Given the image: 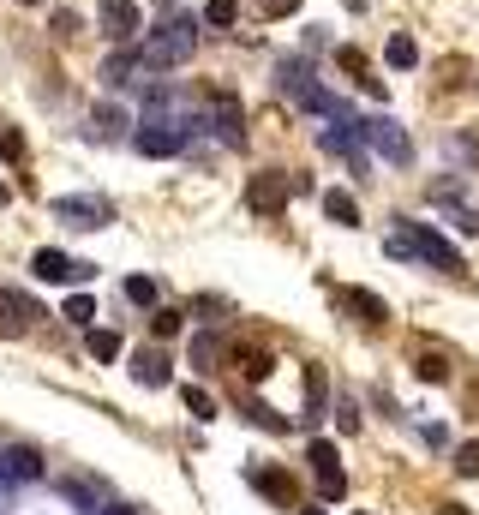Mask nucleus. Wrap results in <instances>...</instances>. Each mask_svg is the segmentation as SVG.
<instances>
[{"mask_svg": "<svg viewBox=\"0 0 479 515\" xmlns=\"http://www.w3.org/2000/svg\"><path fill=\"white\" fill-rule=\"evenodd\" d=\"M192 42H198V24H192V18H168L162 30H150V42L138 48L144 78H150V72H174V66H186V60H192Z\"/></svg>", "mask_w": 479, "mask_h": 515, "instance_id": "nucleus-1", "label": "nucleus"}, {"mask_svg": "<svg viewBox=\"0 0 479 515\" xmlns=\"http://www.w3.org/2000/svg\"><path fill=\"white\" fill-rule=\"evenodd\" d=\"M276 84H282V96H294L300 108H312V114H324V120H348V114H342V102L312 78V66H306V60H282V66H276Z\"/></svg>", "mask_w": 479, "mask_h": 515, "instance_id": "nucleus-2", "label": "nucleus"}, {"mask_svg": "<svg viewBox=\"0 0 479 515\" xmlns=\"http://www.w3.org/2000/svg\"><path fill=\"white\" fill-rule=\"evenodd\" d=\"M48 216L66 222V228H108L114 222V204L96 198V192H66V198H48Z\"/></svg>", "mask_w": 479, "mask_h": 515, "instance_id": "nucleus-3", "label": "nucleus"}, {"mask_svg": "<svg viewBox=\"0 0 479 515\" xmlns=\"http://www.w3.org/2000/svg\"><path fill=\"white\" fill-rule=\"evenodd\" d=\"M186 120H168V114H144V126L132 132V144H138V156H180L186 150Z\"/></svg>", "mask_w": 479, "mask_h": 515, "instance_id": "nucleus-4", "label": "nucleus"}, {"mask_svg": "<svg viewBox=\"0 0 479 515\" xmlns=\"http://www.w3.org/2000/svg\"><path fill=\"white\" fill-rule=\"evenodd\" d=\"M360 138L384 156V162H396V168H408L414 162V144H408V132L390 120V114H372V120H360Z\"/></svg>", "mask_w": 479, "mask_h": 515, "instance_id": "nucleus-5", "label": "nucleus"}, {"mask_svg": "<svg viewBox=\"0 0 479 515\" xmlns=\"http://www.w3.org/2000/svg\"><path fill=\"white\" fill-rule=\"evenodd\" d=\"M294 186H300V180H288V174H252V180H246V210H252V216H276V210H288Z\"/></svg>", "mask_w": 479, "mask_h": 515, "instance_id": "nucleus-6", "label": "nucleus"}, {"mask_svg": "<svg viewBox=\"0 0 479 515\" xmlns=\"http://www.w3.org/2000/svg\"><path fill=\"white\" fill-rule=\"evenodd\" d=\"M408 240H414V252H420L426 264H438L444 276H462V270H468V264H462V252H456L432 222H408Z\"/></svg>", "mask_w": 479, "mask_h": 515, "instance_id": "nucleus-7", "label": "nucleus"}, {"mask_svg": "<svg viewBox=\"0 0 479 515\" xmlns=\"http://www.w3.org/2000/svg\"><path fill=\"white\" fill-rule=\"evenodd\" d=\"M30 276H36V282H90V276H96V264H78V258H66V252H48V246H42V252L30 258Z\"/></svg>", "mask_w": 479, "mask_h": 515, "instance_id": "nucleus-8", "label": "nucleus"}, {"mask_svg": "<svg viewBox=\"0 0 479 515\" xmlns=\"http://www.w3.org/2000/svg\"><path fill=\"white\" fill-rule=\"evenodd\" d=\"M102 30H108L114 42H132V36L144 30V12H138L132 0H102Z\"/></svg>", "mask_w": 479, "mask_h": 515, "instance_id": "nucleus-9", "label": "nucleus"}, {"mask_svg": "<svg viewBox=\"0 0 479 515\" xmlns=\"http://www.w3.org/2000/svg\"><path fill=\"white\" fill-rule=\"evenodd\" d=\"M24 480H42V456L24 450V444L0 450V486H24Z\"/></svg>", "mask_w": 479, "mask_h": 515, "instance_id": "nucleus-10", "label": "nucleus"}, {"mask_svg": "<svg viewBox=\"0 0 479 515\" xmlns=\"http://www.w3.org/2000/svg\"><path fill=\"white\" fill-rule=\"evenodd\" d=\"M336 306L354 312L360 324H390V306H384L378 294H366V288H336Z\"/></svg>", "mask_w": 479, "mask_h": 515, "instance_id": "nucleus-11", "label": "nucleus"}, {"mask_svg": "<svg viewBox=\"0 0 479 515\" xmlns=\"http://www.w3.org/2000/svg\"><path fill=\"white\" fill-rule=\"evenodd\" d=\"M90 138H96V144H114V138H126V108H120V102H102V108H90Z\"/></svg>", "mask_w": 479, "mask_h": 515, "instance_id": "nucleus-12", "label": "nucleus"}, {"mask_svg": "<svg viewBox=\"0 0 479 515\" xmlns=\"http://www.w3.org/2000/svg\"><path fill=\"white\" fill-rule=\"evenodd\" d=\"M216 138L222 144H240L246 138V108L234 96H216Z\"/></svg>", "mask_w": 479, "mask_h": 515, "instance_id": "nucleus-13", "label": "nucleus"}, {"mask_svg": "<svg viewBox=\"0 0 479 515\" xmlns=\"http://www.w3.org/2000/svg\"><path fill=\"white\" fill-rule=\"evenodd\" d=\"M252 486L270 498V504H282V510H294V480L282 474V468H252Z\"/></svg>", "mask_w": 479, "mask_h": 515, "instance_id": "nucleus-14", "label": "nucleus"}, {"mask_svg": "<svg viewBox=\"0 0 479 515\" xmlns=\"http://www.w3.org/2000/svg\"><path fill=\"white\" fill-rule=\"evenodd\" d=\"M42 312H36V300H24V294H12V288H0V324L6 330H30Z\"/></svg>", "mask_w": 479, "mask_h": 515, "instance_id": "nucleus-15", "label": "nucleus"}, {"mask_svg": "<svg viewBox=\"0 0 479 515\" xmlns=\"http://www.w3.org/2000/svg\"><path fill=\"white\" fill-rule=\"evenodd\" d=\"M132 378H138L144 390H162V384H168L174 372H168V360H162V354H150V348H138V354H132Z\"/></svg>", "mask_w": 479, "mask_h": 515, "instance_id": "nucleus-16", "label": "nucleus"}, {"mask_svg": "<svg viewBox=\"0 0 479 515\" xmlns=\"http://www.w3.org/2000/svg\"><path fill=\"white\" fill-rule=\"evenodd\" d=\"M324 216L342 222V228H360V204H354V192H336V186H330V192H324Z\"/></svg>", "mask_w": 479, "mask_h": 515, "instance_id": "nucleus-17", "label": "nucleus"}, {"mask_svg": "<svg viewBox=\"0 0 479 515\" xmlns=\"http://www.w3.org/2000/svg\"><path fill=\"white\" fill-rule=\"evenodd\" d=\"M384 60H390L396 72H408V66H420V48H414V36H390V48H384Z\"/></svg>", "mask_w": 479, "mask_h": 515, "instance_id": "nucleus-18", "label": "nucleus"}, {"mask_svg": "<svg viewBox=\"0 0 479 515\" xmlns=\"http://www.w3.org/2000/svg\"><path fill=\"white\" fill-rule=\"evenodd\" d=\"M306 402H312V420L330 408V384H324V366H306Z\"/></svg>", "mask_w": 479, "mask_h": 515, "instance_id": "nucleus-19", "label": "nucleus"}, {"mask_svg": "<svg viewBox=\"0 0 479 515\" xmlns=\"http://www.w3.org/2000/svg\"><path fill=\"white\" fill-rule=\"evenodd\" d=\"M60 318H66V324H84V330H96V300H90V294H72Z\"/></svg>", "mask_w": 479, "mask_h": 515, "instance_id": "nucleus-20", "label": "nucleus"}, {"mask_svg": "<svg viewBox=\"0 0 479 515\" xmlns=\"http://www.w3.org/2000/svg\"><path fill=\"white\" fill-rule=\"evenodd\" d=\"M306 462H312L318 474H342V456H336V444H324V438H318V444L306 450Z\"/></svg>", "mask_w": 479, "mask_h": 515, "instance_id": "nucleus-21", "label": "nucleus"}, {"mask_svg": "<svg viewBox=\"0 0 479 515\" xmlns=\"http://www.w3.org/2000/svg\"><path fill=\"white\" fill-rule=\"evenodd\" d=\"M240 18V0H204V24H216V30H228Z\"/></svg>", "mask_w": 479, "mask_h": 515, "instance_id": "nucleus-22", "label": "nucleus"}, {"mask_svg": "<svg viewBox=\"0 0 479 515\" xmlns=\"http://www.w3.org/2000/svg\"><path fill=\"white\" fill-rule=\"evenodd\" d=\"M126 300H132V306H150V312H156V282H150V276H126Z\"/></svg>", "mask_w": 479, "mask_h": 515, "instance_id": "nucleus-23", "label": "nucleus"}, {"mask_svg": "<svg viewBox=\"0 0 479 515\" xmlns=\"http://www.w3.org/2000/svg\"><path fill=\"white\" fill-rule=\"evenodd\" d=\"M414 372H420L426 384H444V378H450V360H444V354H420V360H414Z\"/></svg>", "mask_w": 479, "mask_h": 515, "instance_id": "nucleus-24", "label": "nucleus"}, {"mask_svg": "<svg viewBox=\"0 0 479 515\" xmlns=\"http://www.w3.org/2000/svg\"><path fill=\"white\" fill-rule=\"evenodd\" d=\"M90 354L96 360H120V336L114 330H90Z\"/></svg>", "mask_w": 479, "mask_h": 515, "instance_id": "nucleus-25", "label": "nucleus"}, {"mask_svg": "<svg viewBox=\"0 0 479 515\" xmlns=\"http://www.w3.org/2000/svg\"><path fill=\"white\" fill-rule=\"evenodd\" d=\"M186 414H192V420H216V402H210L204 390H192V384H186Z\"/></svg>", "mask_w": 479, "mask_h": 515, "instance_id": "nucleus-26", "label": "nucleus"}, {"mask_svg": "<svg viewBox=\"0 0 479 515\" xmlns=\"http://www.w3.org/2000/svg\"><path fill=\"white\" fill-rule=\"evenodd\" d=\"M150 330H156V336H180V312L156 306V312H150Z\"/></svg>", "mask_w": 479, "mask_h": 515, "instance_id": "nucleus-27", "label": "nucleus"}, {"mask_svg": "<svg viewBox=\"0 0 479 515\" xmlns=\"http://www.w3.org/2000/svg\"><path fill=\"white\" fill-rule=\"evenodd\" d=\"M456 474H462V480H479V444H462V450H456Z\"/></svg>", "mask_w": 479, "mask_h": 515, "instance_id": "nucleus-28", "label": "nucleus"}, {"mask_svg": "<svg viewBox=\"0 0 479 515\" xmlns=\"http://www.w3.org/2000/svg\"><path fill=\"white\" fill-rule=\"evenodd\" d=\"M318 492H324V504H336L348 492V474H318Z\"/></svg>", "mask_w": 479, "mask_h": 515, "instance_id": "nucleus-29", "label": "nucleus"}, {"mask_svg": "<svg viewBox=\"0 0 479 515\" xmlns=\"http://www.w3.org/2000/svg\"><path fill=\"white\" fill-rule=\"evenodd\" d=\"M210 360H216V336H198L192 342V366H210Z\"/></svg>", "mask_w": 479, "mask_h": 515, "instance_id": "nucleus-30", "label": "nucleus"}, {"mask_svg": "<svg viewBox=\"0 0 479 515\" xmlns=\"http://www.w3.org/2000/svg\"><path fill=\"white\" fill-rule=\"evenodd\" d=\"M252 420H258V426H264V432H288V420H282V414H270V408H264V402H258V408H252Z\"/></svg>", "mask_w": 479, "mask_h": 515, "instance_id": "nucleus-31", "label": "nucleus"}, {"mask_svg": "<svg viewBox=\"0 0 479 515\" xmlns=\"http://www.w3.org/2000/svg\"><path fill=\"white\" fill-rule=\"evenodd\" d=\"M336 426H342V432H360V414H354V402H336Z\"/></svg>", "mask_w": 479, "mask_h": 515, "instance_id": "nucleus-32", "label": "nucleus"}, {"mask_svg": "<svg viewBox=\"0 0 479 515\" xmlns=\"http://www.w3.org/2000/svg\"><path fill=\"white\" fill-rule=\"evenodd\" d=\"M0 150H6L12 162H18V156H24V138H18V132H0Z\"/></svg>", "mask_w": 479, "mask_h": 515, "instance_id": "nucleus-33", "label": "nucleus"}, {"mask_svg": "<svg viewBox=\"0 0 479 515\" xmlns=\"http://www.w3.org/2000/svg\"><path fill=\"white\" fill-rule=\"evenodd\" d=\"M258 6H264V12H294L300 0H258Z\"/></svg>", "mask_w": 479, "mask_h": 515, "instance_id": "nucleus-34", "label": "nucleus"}, {"mask_svg": "<svg viewBox=\"0 0 479 515\" xmlns=\"http://www.w3.org/2000/svg\"><path fill=\"white\" fill-rule=\"evenodd\" d=\"M438 515H468L462 504H438Z\"/></svg>", "mask_w": 479, "mask_h": 515, "instance_id": "nucleus-35", "label": "nucleus"}, {"mask_svg": "<svg viewBox=\"0 0 479 515\" xmlns=\"http://www.w3.org/2000/svg\"><path fill=\"white\" fill-rule=\"evenodd\" d=\"M6 204H12V186H6V180H0V210H6Z\"/></svg>", "mask_w": 479, "mask_h": 515, "instance_id": "nucleus-36", "label": "nucleus"}, {"mask_svg": "<svg viewBox=\"0 0 479 515\" xmlns=\"http://www.w3.org/2000/svg\"><path fill=\"white\" fill-rule=\"evenodd\" d=\"M102 515H132V510H126V504H108V510H102Z\"/></svg>", "mask_w": 479, "mask_h": 515, "instance_id": "nucleus-37", "label": "nucleus"}, {"mask_svg": "<svg viewBox=\"0 0 479 515\" xmlns=\"http://www.w3.org/2000/svg\"><path fill=\"white\" fill-rule=\"evenodd\" d=\"M18 6H42V0H18Z\"/></svg>", "mask_w": 479, "mask_h": 515, "instance_id": "nucleus-38", "label": "nucleus"}, {"mask_svg": "<svg viewBox=\"0 0 479 515\" xmlns=\"http://www.w3.org/2000/svg\"><path fill=\"white\" fill-rule=\"evenodd\" d=\"M306 515H330V510H306Z\"/></svg>", "mask_w": 479, "mask_h": 515, "instance_id": "nucleus-39", "label": "nucleus"}, {"mask_svg": "<svg viewBox=\"0 0 479 515\" xmlns=\"http://www.w3.org/2000/svg\"><path fill=\"white\" fill-rule=\"evenodd\" d=\"M0 132H6V126H0Z\"/></svg>", "mask_w": 479, "mask_h": 515, "instance_id": "nucleus-40", "label": "nucleus"}, {"mask_svg": "<svg viewBox=\"0 0 479 515\" xmlns=\"http://www.w3.org/2000/svg\"><path fill=\"white\" fill-rule=\"evenodd\" d=\"M162 6H168V0H162Z\"/></svg>", "mask_w": 479, "mask_h": 515, "instance_id": "nucleus-41", "label": "nucleus"}]
</instances>
